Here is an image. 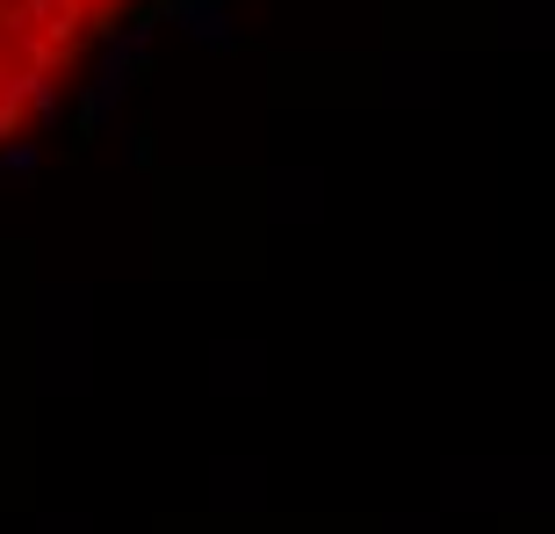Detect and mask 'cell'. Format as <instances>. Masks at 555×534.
I'll return each mask as SVG.
<instances>
[{"instance_id": "6da1fadb", "label": "cell", "mask_w": 555, "mask_h": 534, "mask_svg": "<svg viewBox=\"0 0 555 534\" xmlns=\"http://www.w3.org/2000/svg\"><path fill=\"white\" fill-rule=\"evenodd\" d=\"M144 0H0V144H15L87 73Z\"/></svg>"}]
</instances>
